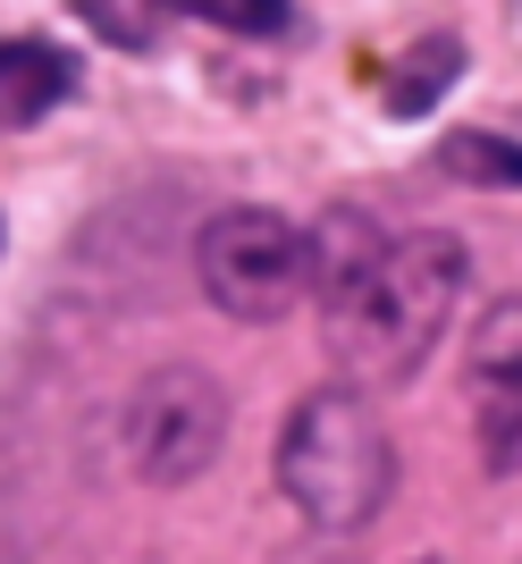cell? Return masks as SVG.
Returning a JSON list of instances; mask_svg holds the SVG:
<instances>
[{
	"label": "cell",
	"instance_id": "1",
	"mask_svg": "<svg viewBox=\"0 0 522 564\" xmlns=\"http://www.w3.org/2000/svg\"><path fill=\"white\" fill-rule=\"evenodd\" d=\"M464 279H472V253H464L447 228L388 236L380 253L362 261V279H346L329 304H320V329H329L346 371L413 379L429 362V346L447 337Z\"/></svg>",
	"mask_w": 522,
	"mask_h": 564
},
{
	"label": "cell",
	"instance_id": "2",
	"mask_svg": "<svg viewBox=\"0 0 522 564\" xmlns=\"http://www.w3.org/2000/svg\"><path fill=\"white\" fill-rule=\"evenodd\" d=\"M279 489L329 540L380 522L388 489H396V447H388V422L371 413L362 388H312V397H295V413L279 430Z\"/></svg>",
	"mask_w": 522,
	"mask_h": 564
},
{
	"label": "cell",
	"instance_id": "3",
	"mask_svg": "<svg viewBox=\"0 0 522 564\" xmlns=\"http://www.w3.org/2000/svg\"><path fill=\"white\" fill-rule=\"evenodd\" d=\"M228 447V388L194 362H161L135 379V397L119 404V464L143 489H186L219 464Z\"/></svg>",
	"mask_w": 522,
	"mask_h": 564
},
{
	"label": "cell",
	"instance_id": "4",
	"mask_svg": "<svg viewBox=\"0 0 522 564\" xmlns=\"http://www.w3.org/2000/svg\"><path fill=\"white\" fill-rule=\"evenodd\" d=\"M194 279L228 321H279L286 304L312 295V228H295L270 203H237V212L203 219Z\"/></svg>",
	"mask_w": 522,
	"mask_h": 564
},
{
	"label": "cell",
	"instance_id": "5",
	"mask_svg": "<svg viewBox=\"0 0 522 564\" xmlns=\"http://www.w3.org/2000/svg\"><path fill=\"white\" fill-rule=\"evenodd\" d=\"M464 413H472L480 464L514 480L522 471V295L489 304L464 346Z\"/></svg>",
	"mask_w": 522,
	"mask_h": 564
},
{
	"label": "cell",
	"instance_id": "6",
	"mask_svg": "<svg viewBox=\"0 0 522 564\" xmlns=\"http://www.w3.org/2000/svg\"><path fill=\"white\" fill-rule=\"evenodd\" d=\"M76 59L59 43H34V34H9L0 43V127H34L68 101Z\"/></svg>",
	"mask_w": 522,
	"mask_h": 564
},
{
	"label": "cell",
	"instance_id": "7",
	"mask_svg": "<svg viewBox=\"0 0 522 564\" xmlns=\"http://www.w3.org/2000/svg\"><path fill=\"white\" fill-rule=\"evenodd\" d=\"M455 76H464V43L455 34H422V43L404 51V59H388V85H380V101L396 118H422L429 101L447 94Z\"/></svg>",
	"mask_w": 522,
	"mask_h": 564
},
{
	"label": "cell",
	"instance_id": "8",
	"mask_svg": "<svg viewBox=\"0 0 522 564\" xmlns=\"http://www.w3.org/2000/svg\"><path fill=\"white\" fill-rule=\"evenodd\" d=\"M438 169L447 177H464V186H522V143H505V135H447L438 143Z\"/></svg>",
	"mask_w": 522,
	"mask_h": 564
},
{
	"label": "cell",
	"instance_id": "9",
	"mask_svg": "<svg viewBox=\"0 0 522 564\" xmlns=\"http://www.w3.org/2000/svg\"><path fill=\"white\" fill-rule=\"evenodd\" d=\"M161 9L203 18V25H219V34H261V43L295 25V9H286V0H161Z\"/></svg>",
	"mask_w": 522,
	"mask_h": 564
},
{
	"label": "cell",
	"instance_id": "10",
	"mask_svg": "<svg viewBox=\"0 0 522 564\" xmlns=\"http://www.w3.org/2000/svg\"><path fill=\"white\" fill-rule=\"evenodd\" d=\"M422 564H438V556H422Z\"/></svg>",
	"mask_w": 522,
	"mask_h": 564
}]
</instances>
